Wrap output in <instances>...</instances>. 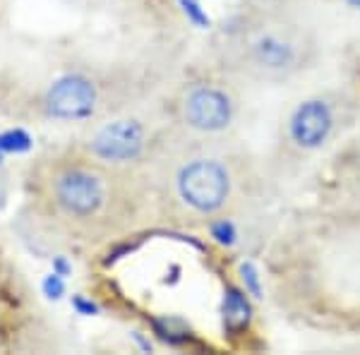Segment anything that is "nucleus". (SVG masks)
<instances>
[{
  "instance_id": "obj_4",
  "label": "nucleus",
  "mask_w": 360,
  "mask_h": 355,
  "mask_svg": "<svg viewBox=\"0 0 360 355\" xmlns=\"http://www.w3.org/2000/svg\"><path fill=\"white\" fill-rule=\"evenodd\" d=\"M39 185L53 219L84 240L120 238L156 214L152 178L101 164L77 149L53 159Z\"/></svg>"
},
{
  "instance_id": "obj_2",
  "label": "nucleus",
  "mask_w": 360,
  "mask_h": 355,
  "mask_svg": "<svg viewBox=\"0 0 360 355\" xmlns=\"http://www.w3.org/2000/svg\"><path fill=\"white\" fill-rule=\"evenodd\" d=\"M327 37L307 0H238L214 29L207 65L245 86H293L327 60Z\"/></svg>"
},
{
  "instance_id": "obj_3",
  "label": "nucleus",
  "mask_w": 360,
  "mask_h": 355,
  "mask_svg": "<svg viewBox=\"0 0 360 355\" xmlns=\"http://www.w3.org/2000/svg\"><path fill=\"white\" fill-rule=\"evenodd\" d=\"M154 207L183 228H219L274 200L262 154L240 137L180 142L152 176Z\"/></svg>"
},
{
  "instance_id": "obj_10",
  "label": "nucleus",
  "mask_w": 360,
  "mask_h": 355,
  "mask_svg": "<svg viewBox=\"0 0 360 355\" xmlns=\"http://www.w3.org/2000/svg\"><path fill=\"white\" fill-rule=\"evenodd\" d=\"M315 8H336L346 15H356L360 17V0H307Z\"/></svg>"
},
{
  "instance_id": "obj_7",
  "label": "nucleus",
  "mask_w": 360,
  "mask_h": 355,
  "mask_svg": "<svg viewBox=\"0 0 360 355\" xmlns=\"http://www.w3.org/2000/svg\"><path fill=\"white\" fill-rule=\"evenodd\" d=\"M180 142L183 139L159 106L152 115L132 108L91 123L75 149L101 164L152 178Z\"/></svg>"
},
{
  "instance_id": "obj_5",
  "label": "nucleus",
  "mask_w": 360,
  "mask_h": 355,
  "mask_svg": "<svg viewBox=\"0 0 360 355\" xmlns=\"http://www.w3.org/2000/svg\"><path fill=\"white\" fill-rule=\"evenodd\" d=\"M360 123V103L336 79L300 91L278 115L269 144L262 151L266 180L278 197L291 185L307 180L319 161Z\"/></svg>"
},
{
  "instance_id": "obj_6",
  "label": "nucleus",
  "mask_w": 360,
  "mask_h": 355,
  "mask_svg": "<svg viewBox=\"0 0 360 355\" xmlns=\"http://www.w3.org/2000/svg\"><path fill=\"white\" fill-rule=\"evenodd\" d=\"M238 79L205 63L161 96V110L185 142L240 137L248 98Z\"/></svg>"
},
{
  "instance_id": "obj_8",
  "label": "nucleus",
  "mask_w": 360,
  "mask_h": 355,
  "mask_svg": "<svg viewBox=\"0 0 360 355\" xmlns=\"http://www.w3.org/2000/svg\"><path fill=\"white\" fill-rule=\"evenodd\" d=\"M307 192L310 195L360 192V123L307 176Z\"/></svg>"
},
{
  "instance_id": "obj_1",
  "label": "nucleus",
  "mask_w": 360,
  "mask_h": 355,
  "mask_svg": "<svg viewBox=\"0 0 360 355\" xmlns=\"http://www.w3.org/2000/svg\"><path fill=\"white\" fill-rule=\"evenodd\" d=\"M266 300L291 327L360 341V192L310 195L262 252Z\"/></svg>"
},
{
  "instance_id": "obj_9",
  "label": "nucleus",
  "mask_w": 360,
  "mask_h": 355,
  "mask_svg": "<svg viewBox=\"0 0 360 355\" xmlns=\"http://www.w3.org/2000/svg\"><path fill=\"white\" fill-rule=\"evenodd\" d=\"M339 79L360 103V34L348 39L344 49L339 51Z\"/></svg>"
}]
</instances>
